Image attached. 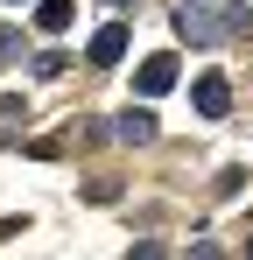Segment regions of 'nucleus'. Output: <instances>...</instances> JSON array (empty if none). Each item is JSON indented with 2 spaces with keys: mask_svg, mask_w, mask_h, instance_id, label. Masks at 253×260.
I'll return each instance as SVG.
<instances>
[{
  "mask_svg": "<svg viewBox=\"0 0 253 260\" xmlns=\"http://www.w3.org/2000/svg\"><path fill=\"white\" fill-rule=\"evenodd\" d=\"M134 85L148 91V99H155V91H169V85H176V56H148V63H141V78H134Z\"/></svg>",
  "mask_w": 253,
  "mask_h": 260,
  "instance_id": "3",
  "label": "nucleus"
},
{
  "mask_svg": "<svg viewBox=\"0 0 253 260\" xmlns=\"http://www.w3.org/2000/svg\"><path fill=\"white\" fill-rule=\"evenodd\" d=\"M84 56H91L99 71H106V63H120V56H126V21H106V28L91 36V49H84Z\"/></svg>",
  "mask_w": 253,
  "mask_h": 260,
  "instance_id": "1",
  "label": "nucleus"
},
{
  "mask_svg": "<svg viewBox=\"0 0 253 260\" xmlns=\"http://www.w3.org/2000/svg\"><path fill=\"white\" fill-rule=\"evenodd\" d=\"M120 134L126 141H148V134H155V113H120Z\"/></svg>",
  "mask_w": 253,
  "mask_h": 260,
  "instance_id": "6",
  "label": "nucleus"
},
{
  "mask_svg": "<svg viewBox=\"0 0 253 260\" xmlns=\"http://www.w3.org/2000/svg\"><path fill=\"white\" fill-rule=\"evenodd\" d=\"M190 99H197V113H204V120H225L232 85H225V78H197V91H190Z\"/></svg>",
  "mask_w": 253,
  "mask_h": 260,
  "instance_id": "2",
  "label": "nucleus"
},
{
  "mask_svg": "<svg viewBox=\"0 0 253 260\" xmlns=\"http://www.w3.org/2000/svg\"><path fill=\"white\" fill-rule=\"evenodd\" d=\"M176 36H183V43H211V28L197 21V7H190V0L176 7Z\"/></svg>",
  "mask_w": 253,
  "mask_h": 260,
  "instance_id": "5",
  "label": "nucleus"
},
{
  "mask_svg": "<svg viewBox=\"0 0 253 260\" xmlns=\"http://www.w3.org/2000/svg\"><path fill=\"white\" fill-rule=\"evenodd\" d=\"M36 21L49 28V36H64V28L78 21V0H42V7H36Z\"/></svg>",
  "mask_w": 253,
  "mask_h": 260,
  "instance_id": "4",
  "label": "nucleus"
}]
</instances>
